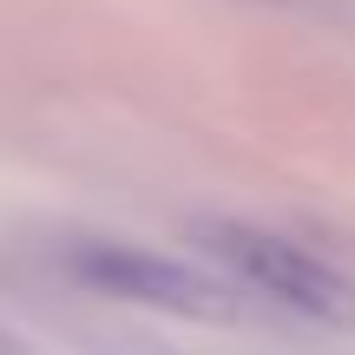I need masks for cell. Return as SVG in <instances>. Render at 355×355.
I'll return each instance as SVG.
<instances>
[{
  "label": "cell",
  "instance_id": "obj_1",
  "mask_svg": "<svg viewBox=\"0 0 355 355\" xmlns=\"http://www.w3.org/2000/svg\"><path fill=\"white\" fill-rule=\"evenodd\" d=\"M66 277L86 283L92 296H112L132 309H158L178 322H263L270 309L243 290L230 270H217L211 257H171L152 243H125V237H86L66 250Z\"/></svg>",
  "mask_w": 355,
  "mask_h": 355
},
{
  "label": "cell",
  "instance_id": "obj_2",
  "mask_svg": "<svg viewBox=\"0 0 355 355\" xmlns=\"http://www.w3.org/2000/svg\"><path fill=\"white\" fill-rule=\"evenodd\" d=\"M198 250L217 270L243 283L263 309L296 322H316V329H355V277L336 257L309 250V243L283 237L270 224H243V217H217L198 224Z\"/></svg>",
  "mask_w": 355,
  "mask_h": 355
}]
</instances>
